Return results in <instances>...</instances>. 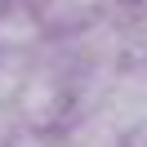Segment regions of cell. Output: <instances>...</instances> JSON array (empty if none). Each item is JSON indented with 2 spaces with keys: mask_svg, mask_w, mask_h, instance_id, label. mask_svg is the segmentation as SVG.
I'll return each mask as SVG.
<instances>
[{
  "mask_svg": "<svg viewBox=\"0 0 147 147\" xmlns=\"http://www.w3.org/2000/svg\"><path fill=\"white\" fill-rule=\"evenodd\" d=\"M36 9L40 27L49 31H71V27H85L94 13L102 9V0H27Z\"/></svg>",
  "mask_w": 147,
  "mask_h": 147,
  "instance_id": "obj_1",
  "label": "cell"
}]
</instances>
